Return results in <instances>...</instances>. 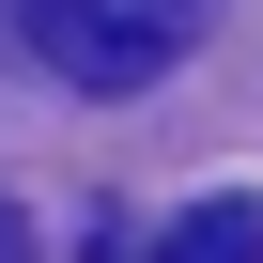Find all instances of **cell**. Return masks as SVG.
<instances>
[{
  "instance_id": "6da1fadb",
  "label": "cell",
  "mask_w": 263,
  "mask_h": 263,
  "mask_svg": "<svg viewBox=\"0 0 263 263\" xmlns=\"http://www.w3.org/2000/svg\"><path fill=\"white\" fill-rule=\"evenodd\" d=\"M0 16H16V47H31L47 78H78V93H140V78L186 62L201 0H0Z\"/></svg>"
},
{
  "instance_id": "3957f363",
  "label": "cell",
  "mask_w": 263,
  "mask_h": 263,
  "mask_svg": "<svg viewBox=\"0 0 263 263\" xmlns=\"http://www.w3.org/2000/svg\"><path fill=\"white\" fill-rule=\"evenodd\" d=\"M0 263H31V217H16V201H0Z\"/></svg>"
},
{
  "instance_id": "7a4b0ae2",
  "label": "cell",
  "mask_w": 263,
  "mask_h": 263,
  "mask_svg": "<svg viewBox=\"0 0 263 263\" xmlns=\"http://www.w3.org/2000/svg\"><path fill=\"white\" fill-rule=\"evenodd\" d=\"M140 263H263V201H186Z\"/></svg>"
}]
</instances>
